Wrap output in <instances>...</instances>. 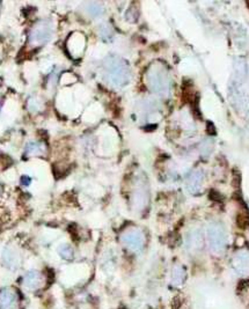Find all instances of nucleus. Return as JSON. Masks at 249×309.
<instances>
[{
	"mask_svg": "<svg viewBox=\"0 0 249 309\" xmlns=\"http://www.w3.org/2000/svg\"><path fill=\"white\" fill-rule=\"evenodd\" d=\"M55 28L49 20H41L35 23L29 33V44L33 46H41L48 43L54 36Z\"/></svg>",
	"mask_w": 249,
	"mask_h": 309,
	"instance_id": "f257e3e1",
	"label": "nucleus"
},
{
	"mask_svg": "<svg viewBox=\"0 0 249 309\" xmlns=\"http://www.w3.org/2000/svg\"><path fill=\"white\" fill-rule=\"evenodd\" d=\"M105 70L107 79L113 85H123L128 77V71L120 59L116 57H109L105 62Z\"/></svg>",
	"mask_w": 249,
	"mask_h": 309,
	"instance_id": "f03ea898",
	"label": "nucleus"
},
{
	"mask_svg": "<svg viewBox=\"0 0 249 309\" xmlns=\"http://www.w3.org/2000/svg\"><path fill=\"white\" fill-rule=\"evenodd\" d=\"M122 242H123L130 250L138 251L143 247L144 236L138 231H128L122 235Z\"/></svg>",
	"mask_w": 249,
	"mask_h": 309,
	"instance_id": "7ed1b4c3",
	"label": "nucleus"
},
{
	"mask_svg": "<svg viewBox=\"0 0 249 309\" xmlns=\"http://www.w3.org/2000/svg\"><path fill=\"white\" fill-rule=\"evenodd\" d=\"M18 304V295L11 288L0 291V309H15Z\"/></svg>",
	"mask_w": 249,
	"mask_h": 309,
	"instance_id": "20e7f679",
	"label": "nucleus"
},
{
	"mask_svg": "<svg viewBox=\"0 0 249 309\" xmlns=\"http://www.w3.org/2000/svg\"><path fill=\"white\" fill-rule=\"evenodd\" d=\"M3 263L10 269H17L20 265V255L13 248L7 247L3 251Z\"/></svg>",
	"mask_w": 249,
	"mask_h": 309,
	"instance_id": "39448f33",
	"label": "nucleus"
},
{
	"mask_svg": "<svg viewBox=\"0 0 249 309\" xmlns=\"http://www.w3.org/2000/svg\"><path fill=\"white\" fill-rule=\"evenodd\" d=\"M23 284L29 290H35L38 288L42 284V276L39 275L37 271H29L27 273L25 279H23Z\"/></svg>",
	"mask_w": 249,
	"mask_h": 309,
	"instance_id": "423d86ee",
	"label": "nucleus"
},
{
	"mask_svg": "<svg viewBox=\"0 0 249 309\" xmlns=\"http://www.w3.org/2000/svg\"><path fill=\"white\" fill-rule=\"evenodd\" d=\"M25 153L27 157L33 158V157H42L45 153V146L42 142L37 141H30L27 144L25 148Z\"/></svg>",
	"mask_w": 249,
	"mask_h": 309,
	"instance_id": "0eeeda50",
	"label": "nucleus"
},
{
	"mask_svg": "<svg viewBox=\"0 0 249 309\" xmlns=\"http://www.w3.org/2000/svg\"><path fill=\"white\" fill-rule=\"evenodd\" d=\"M150 82H151L153 89L158 90V92H161V90H164L166 88L165 77L160 73L150 75Z\"/></svg>",
	"mask_w": 249,
	"mask_h": 309,
	"instance_id": "6e6552de",
	"label": "nucleus"
},
{
	"mask_svg": "<svg viewBox=\"0 0 249 309\" xmlns=\"http://www.w3.org/2000/svg\"><path fill=\"white\" fill-rule=\"evenodd\" d=\"M235 270L240 275H248L249 273V259L246 256H241L240 259L235 262Z\"/></svg>",
	"mask_w": 249,
	"mask_h": 309,
	"instance_id": "1a4fd4ad",
	"label": "nucleus"
},
{
	"mask_svg": "<svg viewBox=\"0 0 249 309\" xmlns=\"http://www.w3.org/2000/svg\"><path fill=\"white\" fill-rule=\"evenodd\" d=\"M86 11L87 13L92 15V17H100V15L104 13V7L101 6L100 3L92 2V3H87Z\"/></svg>",
	"mask_w": 249,
	"mask_h": 309,
	"instance_id": "9d476101",
	"label": "nucleus"
},
{
	"mask_svg": "<svg viewBox=\"0 0 249 309\" xmlns=\"http://www.w3.org/2000/svg\"><path fill=\"white\" fill-rule=\"evenodd\" d=\"M43 108L42 101H39L37 97H31L28 101V109L30 113H38Z\"/></svg>",
	"mask_w": 249,
	"mask_h": 309,
	"instance_id": "9b49d317",
	"label": "nucleus"
},
{
	"mask_svg": "<svg viewBox=\"0 0 249 309\" xmlns=\"http://www.w3.org/2000/svg\"><path fill=\"white\" fill-rule=\"evenodd\" d=\"M58 252H59V255H61L63 259H65V260H71L73 257L72 249H71V247H69L67 244H62L61 247L58 248Z\"/></svg>",
	"mask_w": 249,
	"mask_h": 309,
	"instance_id": "f8f14e48",
	"label": "nucleus"
},
{
	"mask_svg": "<svg viewBox=\"0 0 249 309\" xmlns=\"http://www.w3.org/2000/svg\"><path fill=\"white\" fill-rule=\"evenodd\" d=\"M184 279V272L181 268H176L175 270H174V276H173V281L175 284H180L182 283Z\"/></svg>",
	"mask_w": 249,
	"mask_h": 309,
	"instance_id": "ddd939ff",
	"label": "nucleus"
}]
</instances>
